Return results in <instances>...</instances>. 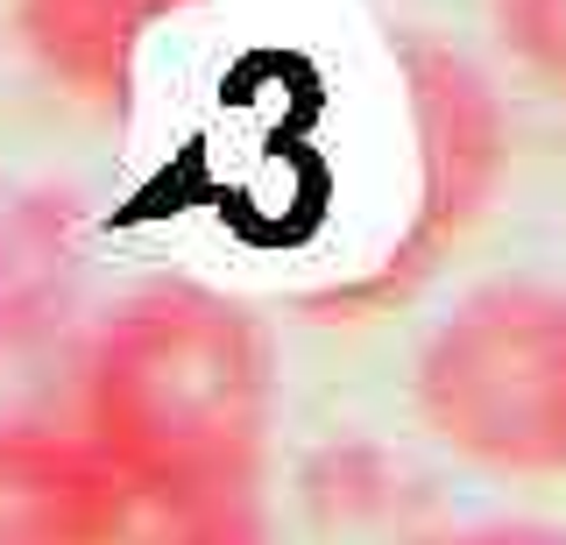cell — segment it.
I'll return each instance as SVG.
<instances>
[{"label": "cell", "mask_w": 566, "mask_h": 545, "mask_svg": "<svg viewBox=\"0 0 566 545\" xmlns=\"http://www.w3.org/2000/svg\"><path fill=\"white\" fill-rule=\"evenodd\" d=\"M78 426L135 496L128 545H270L276 355L212 284H142L78 347Z\"/></svg>", "instance_id": "cell-1"}, {"label": "cell", "mask_w": 566, "mask_h": 545, "mask_svg": "<svg viewBox=\"0 0 566 545\" xmlns=\"http://www.w3.org/2000/svg\"><path fill=\"white\" fill-rule=\"evenodd\" d=\"M418 426L468 468L545 482L566 474V284H474L411 361Z\"/></svg>", "instance_id": "cell-2"}, {"label": "cell", "mask_w": 566, "mask_h": 545, "mask_svg": "<svg viewBox=\"0 0 566 545\" xmlns=\"http://www.w3.org/2000/svg\"><path fill=\"white\" fill-rule=\"evenodd\" d=\"M389 64H397L403 120H411L418 185H411V213H403L397 241L361 276H347V284L312 297L318 319H347V326L411 305L453 262L460 241L489 220L495 191L510 178V107L468 50L424 36V29H403L389 43Z\"/></svg>", "instance_id": "cell-3"}, {"label": "cell", "mask_w": 566, "mask_h": 545, "mask_svg": "<svg viewBox=\"0 0 566 545\" xmlns=\"http://www.w3.org/2000/svg\"><path fill=\"white\" fill-rule=\"evenodd\" d=\"M135 496L71 418H0V545H128Z\"/></svg>", "instance_id": "cell-4"}, {"label": "cell", "mask_w": 566, "mask_h": 545, "mask_svg": "<svg viewBox=\"0 0 566 545\" xmlns=\"http://www.w3.org/2000/svg\"><path fill=\"white\" fill-rule=\"evenodd\" d=\"M191 8L206 0H8V29L43 85H57L85 114L120 120L135 107L149 36Z\"/></svg>", "instance_id": "cell-5"}, {"label": "cell", "mask_w": 566, "mask_h": 545, "mask_svg": "<svg viewBox=\"0 0 566 545\" xmlns=\"http://www.w3.org/2000/svg\"><path fill=\"white\" fill-rule=\"evenodd\" d=\"M489 22L510 64L553 99H566V0H489Z\"/></svg>", "instance_id": "cell-6"}, {"label": "cell", "mask_w": 566, "mask_h": 545, "mask_svg": "<svg viewBox=\"0 0 566 545\" xmlns=\"http://www.w3.org/2000/svg\"><path fill=\"white\" fill-rule=\"evenodd\" d=\"M397 545H566V524H553V517H453V524H418Z\"/></svg>", "instance_id": "cell-7"}]
</instances>
